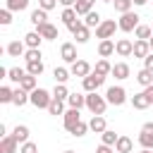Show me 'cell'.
Returning <instances> with one entry per match:
<instances>
[{
  "mask_svg": "<svg viewBox=\"0 0 153 153\" xmlns=\"http://www.w3.org/2000/svg\"><path fill=\"white\" fill-rule=\"evenodd\" d=\"M108 98L105 96H98V91H91L86 93V108L91 110V115H105V108H108Z\"/></svg>",
  "mask_w": 153,
  "mask_h": 153,
  "instance_id": "1",
  "label": "cell"
},
{
  "mask_svg": "<svg viewBox=\"0 0 153 153\" xmlns=\"http://www.w3.org/2000/svg\"><path fill=\"white\" fill-rule=\"evenodd\" d=\"M50 100H53V93H50V91H45V88H33V91H31V105H33V108L48 110Z\"/></svg>",
  "mask_w": 153,
  "mask_h": 153,
  "instance_id": "2",
  "label": "cell"
},
{
  "mask_svg": "<svg viewBox=\"0 0 153 153\" xmlns=\"http://www.w3.org/2000/svg\"><path fill=\"white\" fill-rule=\"evenodd\" d=\"M139 19H141V17H139L136 12H131V10H129V12H124V14L117 19V24H120V31H124V33H131V31H134V29L141 24Z\"/></svg>",
  "mask_w": 153,
  "mask_h": 153,
  "instance_id": "3",
  "label": "cell"
},
{
  "mask_svg": "<svg viewBox=\"0 0 153 153\" xmlns=\"http://www.w3.org/2000/svg\"><path fill=\"white\" fill-rule=\"evenodd\" d=\"M67 29H69V33H72V36L76 38V43H86V41L91 38V29H88V26H86V24H84L81 19L72 22V24H69Z\"/></svg>",
  "mask_w": 153,
  "mask_h": 153,
  "instance_id": "4",
  "label": "cell"
},
{
  "mask_svg": "<svg viewBox=\"0 0 153 153\" xmlns=\"http://www.w3.org/2000/svg\"><path fill=\"white\" fill-rule=\"evenodd\" d=\"M120 29V24L115 22V19H103L100 22V26H96V38H112L115 36V31Z\"/></svg>",
  "mask_w": 153,
  "mask_h": 153,
  "instance_id": "5",
  "label": "cell"
},
{
  "mask_svg": "<svg viewBox=\"0 0 153 153\" xmlns=\"http://www.w3.org/2000/svg\"><path fill=\"white\" fill-rule=\"evenodd\" d=\"M105 98H108L110 105H124L127 103V91H124V86H110L105 91Z\"/></svg>",
  "mask_w": 153,
  "mask_h": 153,
  "instance_id": "6",
  "label": "cell"
},
{
  "mask_svg": "<svg viewBox=\"0 0 153 153\" xmlns=\"http://www.w3.org/2000/svg\"><path fill=\"white\" fill-rule=\"evenodd\" d=\"M103 84H105V76H100V74H96V72H91L88 76H84V79H81V86H84V91H86V93L98 91Z\"/></svg>",
  "mask_w": 153,
  "mask_h": 153,
  "instance_id": "7",
  "label": "cell"
},
{
  "mask_svg": "<svg viewBox=\"0 0 153 153\" xmlns=\"http://www.w3.org/2000/svg\"><path fill=\"white\" fill-rule=\"evenodd\" d=\"M69 72H72V76H81V79H84V76H88L93 69H91V65H88L86 60H76V62L69 65Z\"/></svg>",
  "mask_w": 153,
  "mask_h": 153,
  "instance_id": "8",
  "label": "cell"
},
{
  "mask_svg": "<svg viewBox=\"0 0 153 153\" xmlns=\"http://www.w3.org/2000/svg\"><path fill=\"white\" fill-rule=\"evenodd\" d=\"M76 122H81L79 108H69V110H65V115H62V124H65V129H67V131H72V127H74Z\"/></svg>",
  "mask_w": 153,
  "mask_h": 153,
  "instance_id": "9",
  "label": "cell"
},
{
  "mask_svg": "<svg viewBox=\"0 0 153 153\" xmlns=\"http://www.w3.org/2000/svg\"><path fill=\"white\" fill-rule=\"evenodd\" d=\"M115 53H117L120 57H129V55L134 53V43H131L129 38H117V41H115Z\"/></svg>",
  "mask_w": 153,
  "mask_h": 153,
  "instance_id": "10",
  "label": "cell"
},
{
  "mask_svg": "<svg viewBox=\"0 0 153 153\" xmlns=\"http://www.w3.org/2000/svg\"><path fill=\"white\" fill-rule=\"evenodd\" d=\"M60 57H62L67 65L76 62V60H79V57H76V45H74V43H62V45H60Z\"/></svg>",
  "mask_w": 153,
  "mask_h": 153,
  "instance_id": "11",
  "label": "cell"
},
{
  "mask_svg": "<svg viewBox=\"0 0 153 153\" xmlns=\"http://www.w3.org/2000/svg\"><path fill=\"white\" fill-rule=\"evenodd\" d=\"M5 53H7L10 57H24V53H26V43H24V41H10L7 48H5Z\"/></svg>",
  "mask_w": 153,
  "mask_h": 153,
  "instance_id": "12",
  "label": "cell"
},
{
  "mask_svg": "<svg viewBox=\"0 0 153 153\" xmlns=\"http://www.w3.org/2000/svg\"><path fill=\"white\" fill-rule=\"evenodd\" d=\"M36 31H38V33H41L45 41H55V38H60L57 26H55V24H50V22H45V24H43V26H38Z\"/></svg>",
  "mask_w": 153,
  "mask_h": 153,
  "instance_id": "13",
  "label": "cell"
},
{
  "mask_svg": "<svg viewBox=\"0 0 153 153\" xmlns=\"http://www.w3.org/2000/svg\"><path fill=\"white\" fill-rule=\"evenodd\" d=\"M17 148H19V141L12 134H7V136L0 139V153H17Z\"/></svg>",
  "mask_w": 153,
  "mask_h": 153,
  "instance_id": "14",
  "label": "cell"
},
{
  "mask_svg": "<svg viewBox=\"0 0 153 153\" xmlns=\"http://www.w3.org/2000/svg\"><path fill=\"white\" fill-rule=\"evenodd\" d=\"M129 74H131V69H129V65H127V62H115V65H112V76H115L117 81L129 79Z\"/></svg>",
  "mask_w": 153,
  "mask_h": 153,
  "instance_id": "15",
  "label": "cell"
},
{
  "mask_svg": "<svg viewBox=\"0 0 153 153\" xmlns=\"http://www.w3.org/2000/svg\"><path fill=\"white\" fill-rule=\"evenodd\" d=\"M88 129H91L93 134H103V131L108 129V122H105V117H103V115H93V117L88 120Z\"/></svg>",
  "mask_w": 153,
  "mask_h": 153,
  "instance_id": "16",
  "label": "cell"
},
{
  "mask_svg": "<svg viewBox=\"0 0 153 153\" xmlns=\"http://www.w3.org/2000/svg\"><path fill=\"white\" fill-rule=\"evenodd\" d=\"M26 103H31V93H29V91H24L22 86H19V88H14V98H12V105L22 108V105H26Z\"/></svg>",
  "mask_w": 153,
  "mask_h": 153,
  "instance_id": "17",
  "label": "cell"
},
{
  "mask_svg": "<svg viewBox=\"0 0 153 153\" xmlns=\"http://www.w3.org/2000/svg\"><path fill=\"white\" fill-rule=\"evenodd\" d=\"M131 105H134L136 110H146V108H151L153 103H151V98L141 91V93H134V96H131Z\"/></svg>",
  "mask_w": 153,
  "mask_h": 153,
  "instance_id": "18",
  "label": "cell"
},
{
  "mask_svg": "<svg viewBox=\"0 0 153 153\" xmlns=\"http://www.w3.org/2000/svg\"><path fill=\"white\" fill-rule=\"evenodd\" d=\"M29 22H31V24H33V26L38 29V26H43V24L48 22V12H45V10H41V7H36V10L31 12V17H29Z\"/></svg>",
  "mask_w": 153,
  "mask_h": 153,
  "instance_id": "19",
  "label": "cell"
},
{
  "mask_svg": "<svg viewBox=\"0 0 153 153\" xmlns=\"http://www.w3.org/2000/svg\"><path fill=\"white\" fill-rule=\"evenodd\" d=\"M115 53V41L112 38H103L100 43H98V55L100 57H110Z\"/></svg>",
  "mask_w": 153,
  "mask_h": 153,
  "instance_id": "20",
  "label": "cell"
},
{
  "mask_svg": "<svg viewBox=\"0 0 153 153\" xmlns=\"http://www.w3.org/2000/svg\"><path fill=\"white\" fill-rule=\"evenodd\" d=\"M148 53H151V45H148V41H141V38H136V41H134V53H131V55L143 60Z\"/></svg>",
  "mask_w": 153,
  "mask_h": 153,
  "instance_id": "21",
  "label": "cell"
},
{
  "mask_svg": "<svg viewBox=\"0 0 153 153\" xmlns=\"http://www.w3.org/2000/svg\"><path fill=\"white\" fill-rule=\"evenodd\" d=\"M45 38L38 33V31H29L26 36H24V43H26V48H41V43H43Z\"/></svg>",
  "mask_w": 153,
  "mask_h": 153,
  "instance_id": "22",
  "label": "cell"
},
{
  "mask_svg": "<svg viewBox=\"0 0 153 153\" xmlns=\"http://www.w3.org/2000/svg\"><path fill=\"white\" fill-rule=\"evenodd\" d=\"M134 79H136V81H139V84L146 88V86H151V84H153V72L143 67V69H139V72L134 74Z\"/></svg>",
  "mask_w": 153,
  "mask_h": 153,
  "instance_id": "23",
  "label": "cell"
},
{
  "mask_svg": "<svg viewBox=\"0 0 153 153\" xmlns=\"http://www.w3.org/2000/svg\"><path fill=\"white\" fill-rule=\"evenodd\" d=\"M93 72H96V74H100V76H108V74H112V65H110V62H108L105 57H100V60L96 62Z\"/></svg>",
  "mask_w": 153,
  "mask_h": 153,
  "instance_id": "24",
  "label": "cell"
},
{
  "mask_svg": "<svg viewBox=\"0 0 153 153\" xmlns=\"http://www.w3.org/2000/svg\"><path fill=\"white\" fill-rule=\"evenodd\" d=\"M67 103H69V108H86V93H69V98H67Z\"/></svg>",
  "mask_w": 153,
  "mask_h": 153,
  "instance_id": "25",
  "label": "cell"
},
{
  "mask_svg": "<svg viewBox=\"0 0 153 153\" xmlns=\"http://www.w3.org/2000/svg\"><path fill=\"white\" fill-rule=\"evenodd\" d=\"M12 136H14L19 143H26V141H29V127H26V124H17V127L12 129Z\"/></svg>",
  "mask_w": 153,
  "mask_h": 153,
  "instance_id": "26",
  "label": "cell"
},
{
  "mask_svg": "<svg viewBox=\"0 0 153 153\" xmlns=\"http://www.w3.org/2000/svg\"><path fill=\"white\" fill-rule=\"evenodd\" d=\"M131 148H134V143H131L129 136H120L117 143H115V151L117 153H131Z\"/></svg>",
  "mask_w": 153,
  "mask_h": 153,
  "instance_id": "27",
  "label": "cell"
},
{
  "mask_svg": "<svg viewBox=\"0 0 153 153\" xmlns=\"http://www.w3.org/2000/svg\"><path fill=\"white\" fill-rule=\"evenodd\" d=\"M93 2H96V0H76V5H74L76 14H79V17H86V14L93 10Z\"/></svg>",
  "mask_w": 153,
  "mask_h": 153,
  "instance_id": "28",
  "label": "cell"
},
{
  "mask_svg": "<svg viewBox=\"0 0 153 153\" xmlns=\"http://www.w3.org/2000/svg\"><path fill=\"white\" fill-rule=\"evenodd\" d=\"M24 76H26V69H22V67H10V72H7V79L14 84H22Z\"/></svg>",
  "mask_w": 153,
  "mask_h": 153,
  "instance_id": "29",
  "label": "cell"
},
{
  "mask_svg": "<svg viewBox=\"0 0 153 153\" xmlns=\"http://www.w3.org/2000/svg\"><path fill=\"white\" fill-rule=\"evenodd\" d=\"M69 69L67 67H55L53 69V76H55V84H67V79H69Z\"/></svg>",
  "mask_w": 153,
  "mask_h": 153,
  "instance_id": "30",
  "label": "cell"
},
{
  "mask_svg": "<svg viewBox=\"0 0 153 153\" xmlns=\"http://www.w3.org/2000/svg\"><path fill=\"white\" fill-rule=\"evenodd\" d=\"M117 139H120V134H115L112 129H105V131L100 134V143H105V146H112V148H115Z\"/></svg>",
  "mask_w": 153,
  "mask_h": 153,
  "instance_id": "31",
  "label": "cell"
},
{
  "mask_svg": "<svg viewBox=\"0 0 153 153\" xmlns=\"http://www.w3.org/2000/svg\"><path fill=\"white\" fill-rule=\"evenodd\" d=\"M100 22H103V17H100L98 12H93V10H91V12L84 17V24H86L88 29H93V26H100Z\"/></svg>",
  "mask_w": 153,
  "mask_h": 153,
  "instance_id": "32",
  "label": "cell"
},
{
  "mask_svg": "<svg viewBox=\"0 0 153 153\" xmlns=\"http://www.w3.org/2000/svg\"><path fill=\"white\" fill-rule=\"evenodd\" d=\"M134 36H136V38H141V41H148V38L153 36V29H151V26H146V24H139V26L134 29Z\"/></svg>",
  "mask_w": 153,
  "mask_h": 153,
  "instance_id": "33",
  "label": "cell"
},
{
  "mask_svg": "<svg viewBox=\"0 0 153 153\" xmlns=\"http://www.w3.org/2000/svg\"><path fill=\"white\" fill-rule=\"evenodd\" d=\"M43 60H33V62H26V72L29 74H33V76H41L43 74Z\"/></svg>",
  "mask_w": 153,
  "mask_h": 153,
  "instance_id": "34",
  "label": "cell"
},
{
  "mask_svg": "<svg viewBox=\"0 0 153 153\" xmlns=\"http://www.w3.org/2000/svg\"><path fill=\"white\" fill-rule=\"evenodd\" d=\"M48 112H50V115H65V100L53 98L50 105H48Z\"/></svg>",
  "mask_w": 153,
  "mask_h": 153,
  "instance_id": "35",
  "label": "cell"
},
{
  "mask_svg": "<svg viewBox=\"0 0 153 153\" xmlns=\"http://www.w3.org/2000/svg\"><path fill=\"white\" fill-rule=\"evenodd\" d=\"M5 7L12 10V12H22L29 7V0H5Z\"/></svg>",
  "mask_w": 153,
  "mask_h": 153,
  "instance_id": "36",
  "label": "cell"
},
{
  "mask_svg": "<svg viewBox=\"0 0 153 153\" xmlns=\"http://www.w3.org/2000/svg\"><path fill=\"white\" fill-rule=\"evenodd\" d=\"M60 19H62V22H65V24L69 26L72 22H76V19H79V14H76V10H74V7H65V10H62V17H60Z\"/></svg>",
  "mask_w": 153,
  "mask_h": 153,
  "instance_id": "37",
  "label": "cell"
},
{
  "mask_svg": "<svg viewBox=\"0 0 153 153\" xmlns=\"http://www.w3.org/2000/svg\"><path fill=\"white\" fill-rule=\"evenodd\" d=\"M53 98L67 100V98H69V88H67V84H55V88H53Z\"/></svg>",
  "mask_w": 153,
  "mask_h": 153,
  "instance_id": "38",
  "label": "cell"
},
{
  "mask_svg": "<svg viewBox=\"0 0 153 153\" xmlns=\"http://www.w3.org/2000/svg\"><path fill=\"white\" fill-rule=\"evenodd\" d=\"M19 86H22L24 91H29V93H31L33 88H38V86H36V76H33V74H29V72H26V76L22 79V84H19Z\"/></svg>",
  "mask_w": 153,
  "mask_h": 153,
  "instance_id": "39",
  "label": "cell"
},
{
  "mask_svg": "<svg viewBox=\"0 0 153 153\" xmlns=\"http://www.w3.org/2000/svg\"><path fill=\"white\" fill-rule=\"evenodd\" d=\"M86 131H88V122H84V120H81V122H76V124L72 127V131H69V134L79 139V136H86Z\"/></svg>",
  "mask_w": 153,
  "mask_h": 153,
  "instance_id": "40",
  "label": "cell"
},
{
  "mask_svg": "<svg viewBox=\"0 0 153 153\" xmlns=\"http://www.w3.org/2000/svg\"><path fill=\"white\" fill-rule=\"evenodd\" d=\"M139 143H141V148H153V131H143V129H141Z\"/></svg>",
  "mask_w": 153,
  "mask_h": 153,
  "instance_id": "41",
  "label": "cell"
},
{
  "mask_svg": "<svg viewBox=\"0 0 153 153\" xmlns=\"http://www.w3.org/2000/svg\"><path fill=\"white\" fill-rule=\"evenodd\" d=\"M112 5H115V12L124 14V12H129V10H131L134 0H112Z\"/></svg>",
  "mask_w": 153,
  "mask_h": 153,
  "instance_id": "42",
  "label": "cell"
},
{
  "mask_svg": "<svg viewBox=\"0 0 153 153\" xmlns=\"http://www.w3.org/2000/svg\"><path fill=\"white\" fill-rule=\"evenodd\" d=\"M24 60H26V62L43 60V55H41V48H26V53H24Z\"/></svg>",
  "mask_w": 153,
  "mask_h": 153,
  "instance_id": "43",
  "label": "cell"
},
{
  "mask_svg": "<svg viewBox=\"0 0 153 153\" xmlns=\"http://www.w3.org/2000/svg\"><path fill=\"white\" fill-rule=\"evenodd\" d=\"M12 98H14V88L0 86V103H12Z\"/></svg>",
  "mask_w": 153,
  "mask_h": 153,
  "instance_id": "44",
  "label": "cell"
},
{
  "mask_svg": "<svg viewBox=\"0 0 153 153\" xmlns=\"http://www.w3.org/2000/svg\"><path fill=\"white\" fill-rule=\"evenodd\" d=\"M0 24L2 26H7V24H12V10H0Z\"/></svg>",
  "mask_w": 153,
  "mask_h": 153,
  "instance_id": "45",
  "label": "cell"
},
{
  "mask_svg": "<svg viewBox=\"0 0 153 153\" xmlns=\"http://www.w3.org/2000/svg\"><path fill=\"white\" fill-rule=\"evenodd\" d=\"M19 153H38V146L33 141H26V143L19 146Z\"/></svg>",
  "mask_w": 153,
  "mask_h": 153,
  "instance_id": "46",
  "label": "cell"
},
{
  "mask_svg": "<svg viewBox=\"0 0 153 153\" xmlns=\"http://www.w3.org/2000/svg\"><path fill=\"white\" fill-rule=\"evenodd\" d=\"M57 2H60V0H38V7L45 10V12H50L53 7H57Z\"/></svg>",
  "mask_w": 153,
  "mask_h": 153,
  "instance_id": "47",
  "label": "cell"
},
{
  "mask_svg": "<svg viewBox=\"0 0 153 153\" xmlns=\"http://www.w3.org/2000/svg\"><path fill=\"white\" fill-rule=\"evenodd\" d=\"M143 67H146V69H151V72H153V50H151V53H148V55H146V57H143Z\"/></svg>",
  "mask_w": 153,
  "mask_h": 153,
  "instance_id": "48",
  "label": "cell"
},
{
  "mask_svg": "<svg viewBox=\"0 0 153 153\" xmlns=\"http://www.w3.org/2000/svg\"><path fill=\"white\" fill-rule=\"evenodd\" d=\"M96 153H117V151H115L112 146H105V143H100V146L96 148Z\"/></svg>",
  "mask_w": 153,
  "mask_h": 153,
  "instance_id": "49",
  "label": "cell"
},
{
  "mask_svg": "<svg viewBox=\"0 0 153 153\" xmlns=\"http://www.w3.org/2000/svg\"><path fill=\"white\" fill-rule=\"evenodd\" d=\"M143 93H146V96L151 98V103H153V84H151V86H146V88H143Z\"/></svg>",
  "mask_w": 153,
  "mask_h": 153,
  "instance_id": "50",
  "label": "cell"
},
{
  "mask_svg": "<svg viewBox=\"0 0 153 153\" xmlns=\"http://www.w3.org/2000/svg\"><path fill=\"white\" fill-rule=\"evenodd\" d=\"M60 5H62V7H74L76 0H60Z\"/></svg>",
  "mask_w": 153,
  "mask_h": 153,
  "instance_id": "51",
  "label": "cell"
},
{
  "mask_svg": "<svg viewBox=\"0 0 153 153\" xmlns=\"http://www.w3.org/2000/svg\"><path fill=\"white\" fill-rule=\"evenodd\" d=\"M141 129H143V131H153V122H146Z\"/></svg>",
  "mask_w": 153,
  "mask_h": 153,
  "instance_id": "52",
  "label": "cell"
},
{
  "mask_svg": "<svg viewBox=\"0 0 153 153\" xmlns=\"http://www.w3.org/2000/svg\"><path fill=\"white\" fill-rule=\"evenodd\" d=\"M2 136H7V127H5V124H0V139H2Z\"/></svg>",
  "mask_w": 153,
  "mask_h": 153,
  "instance_id": "53",
  "label": "cell"
},
{
  "mask_svg": "<svg viewBox=\"0 0 153 153\" xmlns=\"http://www.w3.org/2000/svg\"><path fill=\"white\" fill-rule=\"evenodd\" d=\"M146 2H148V0H134V5H136V7H143Z\"/></svg>",
  "mask_w": 153,
  "mask_h": 153,
  "instance_id": "54",
  "label": "cell"
},
{
  "mask_svg": "<svg viewBox=\"0 0 153 153\" xmlns=\"http://www.w3.org/2000/svg\"><path fill=\"white\" fill-rule=\"evenodd\" d=\"M139 153H153V148H141Z\"/></svg>",
  "mask_w": 153,
  "mask_h": 153,
  "instance_id": "55",
  "label": "cell"
},
{
  "mask_svg": "<svg viewBox=\"0 0 153 153\" xmlns=\"http://www.w3.org/2000/svg\"><path fill=\"white\" fill-rule=\"evenodd\" d=\"M148 45H151V50H153V36H151V38H148Z\"/></svg>",
  "mask_w": 153,
  "mask_h": 153,
  "instance_id": "56",
  "label": "cell"
},
{
  "mask_svg": "<svg viewBox=\"0 0 153 153\" xmlns=\"http://www.w3.org/2000/svg\"><path fill=\"white\" fill-rule=\"evenodd\" d=\"M62 153H74V151H69V148H67V151H62Z\"/></svg>",
  "mask_w": 153,
  "mask_h": 153,
  "instance_id": "57",
  "label": "cell"
},
{
  "mask_svg": "<svg viewBox=\"0 0 153 153\" xmlns=\"http://www.w3.org/2000/svg\"><path fill=\"white\" fill-rule=\"evenodd\" d=\"M103 2H112V0H103Z\"/></svg>",
  "mask_w": 153,
  "mask_h": 153,
  "instance_id": "58",
  "label": "cell"
},
{
  "mask_svg": "<svg viewBox=\"0 0 153 153\" xmlns=\"http://www.w3.org/2000/svg\"><path fill=\"white\" fill-rule=\"evenodd\" d=\"M151 29H153V24H151Z\"/></svg>",
  "mask_w": 153,
  "mask_h": 153,
  "instance_id": "59",
  "label": "cell"
}]
</instances>
